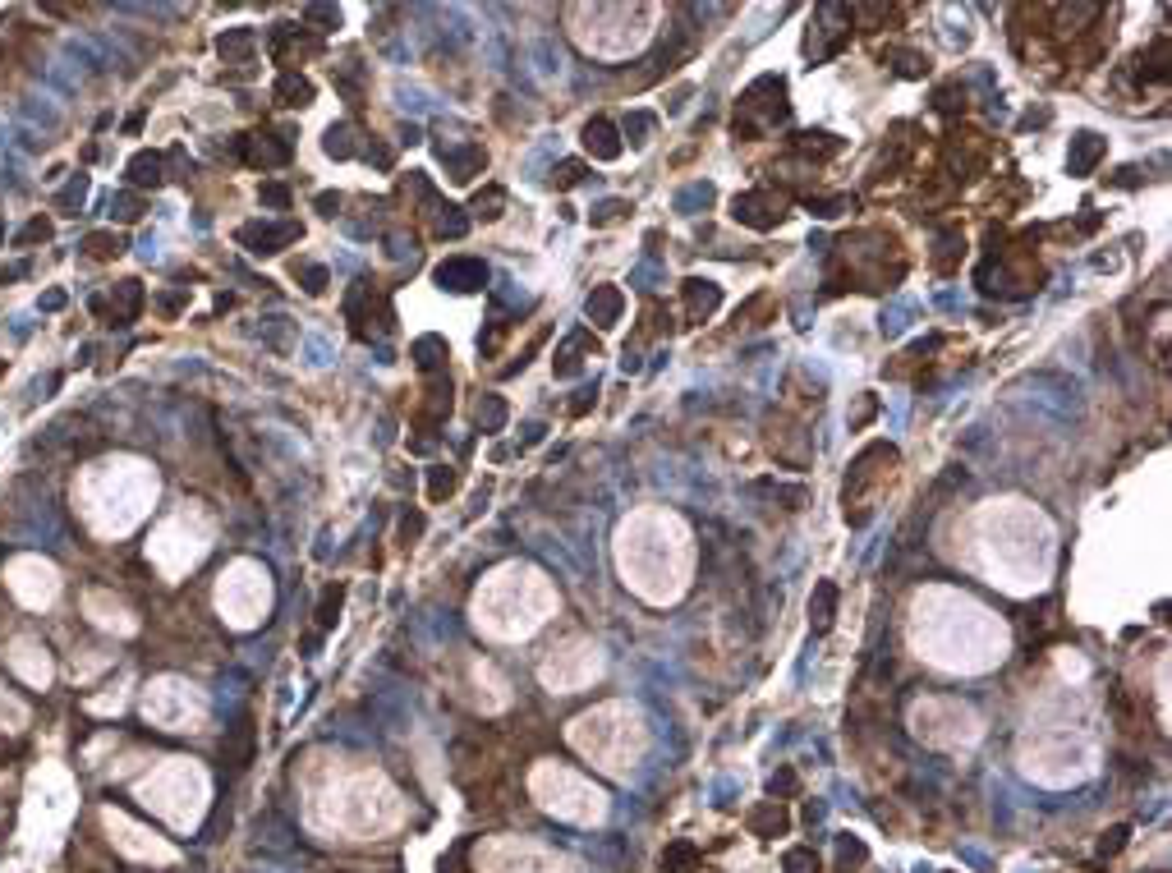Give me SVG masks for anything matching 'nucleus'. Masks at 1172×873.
I'll list each match as a JSON object with an SVG mask.
<instances>
[{
	"label": "nucleus",
	"mask_w": 1172,
	"mask_h": 873,
	"mask_svg": "<svg viewBox=\"0 0 1172 873\" xmlns=\"http://www.w3.org/2000/svg\"><path fill=\"white\" fill-rule=\"evenodd\" d=\"M786 111H791L786 106V83L777 74H763V79H754L745 88V97L736 106V138H759L763 129L782 125Z\"/></svg>",
	"instance_id": "nucleus-1"
},
{
	"label": "nucleus",
	"mask_w": 1172,
	"mask_h": 873,
	"mask_svg": "<svg viewBox=\"0 0 1172 873\" xmlns=\"http://www.w3.org/2000/svg\"><path fill=\"white\" fill-rule=\"evenodd\" d=\"M892 465H897V446L888 442H874L865 446V451L855 455L851 474H846V488H842V501H846V520L851 524H865L869 511H865V492L878 488L883 478L892 474Z\"/></svg>",
	"instance_id": "nucleus-2"
},
{
	"label": "nucleus",
	"mask_w": 1172,
	"mask_h": 873,
	"mask_svg": "<svg viewBox=\"0 0 1172 873\" xmlns=\"http://www.w3.org/2000/svg\"><path fill=\"white\" fill-rule=\"evenodd\" d=\"M102 823H106V832H111L115 851L138 855V860H171V846H166V841H157L148 828H138V823H129L125 814H115V809H106V814H102Z\"/></svg>",
	"instance_id": "nucleus-3"
},
{
	"label": "nucleus",
	"mask_w": 1172,
	"mask_h": 873,
	"mask_svg": "<svg viewBox=\"0 0 1172 873\" xmlns=\"http://www.w3.org/2000/svg\"><path fill=\"white\" fill-rule=\"evenodd\" d=\"M731 216H736L740 226H750V230H773L777 221L786 216V193H777V189H750V193H736V203H731Z\"/></svg>",
	"instance_id": "nucleus-4"
},
{
	"label": "nucleus",
	"mask_w": 1172,
	"mask_h": 873,
	"mask_svg": "<svg viewBox=\"0 0 1172 873\" xmlns=\"http://www.w3.org/2000/svg\"><path fill=\"white\" fill-rule=\"evenodd\" d=\"M299 235H304V230H299V221H281V226H239V235H235V239H239V244H244L249 253H262V258H267V253L290 249V244H295Z\"/></svg>",
	"instance_id": "nucleus-5"
},
{
	"label": "nucleus",
	"mask_w": 1172,
	"mask_h": 873,
	"mask_svg": "<svg viewBox=\"0 0 1172 873\" xmlns=\"http://www.w3.org/2000/svg\"><path fill=\"white\" fill-rule=\"evenodd\" d=\"M437 285L442 290H456V295H469V290H483L488 285V267L478 258H446L437 267Z\"/></svg>",
	"instance_id": "nucleus-6"
},
{
	"label": "nucleus",
	"mask_w": 1172,
	"mask_h": 873,
	"mask_svg": "<svg viewBox=\"0 0 1172 873\" xmlns=\"http://www.w3.org/2000/svg\"><path fill=\"white\" fill-rule=\"evenodd\" d=\"M313 51H318V37H308L304 28H295V23H276L272 28V56L281 65H295V60L313 56Z\"/></svg>",
	"instance_id": "nucleus-7"
},
{
	"label": "nucleus",
	"mask_w": 1172,
	"mask_h": 873,
	"mask_svg": "<svg viewBox=\"0 0 1172 873\" xmlns=\"http://www.w3.org/2000/svg\"><path fill=\"white\" fill-rule=\"evenodd\" d=\"M681 290H685V313H690V322L713 318L717 304H722V285L717 281H699V276H690Z\"/></svg>",
	"instance_id": "nucleus-8"
},
{
	"label": "nucleus",
	"mask_w": 1172,
	"mask_h": 873,
	"mask_svg": "<svg viewBox=\"0 0 1172 873\" xmlns=\"http://www.w3.org/2000/svg\"><path fill=\"white\" fill-rule=\"evenodd\" d=\"M244 161L249 166H285L290 161V143L276 134H253L244 138Z\"/></svg>",
	"instance_id": "nucleus-9"
},
{
	"label": "nucleus",
	"mask_w": 1172,
	"mask_h": 873,
	"mask_svg": "<svg viewBox=\"0 0 1172 873\" xmlns=\"http://www.w3.org/2000/svg\"><path fill=\"white\" fill-rule=\"evenodd\" d=\"M750 832L754 837H782L786 828H791V814H786V805L782 800H763V805H754L750 809Z\"/></svg>",
	"instance_id": "nucleus-10"
},
{
	"label": "nucleus",
	"mask_w": 1172,
	"mask_h": 873,
	"mask_svg": "<svg viewBox=\"0 0 1172 873\" xmlns=\"http://www.w3.org/2000/svg\"><path fill=\"white\" fill-rule=\"evenodd\" d=\"M832 621H837V584H832V579H819V584H814V598H809V625H814V635H828Z\"/></svg>",
	"instance_id": "nucleus-11"
},
{
	"label": "nucleus",
	"mask_w": 1172,
	"mask_h": 873,
	"mask_svg": "<svg viewBox=\"0 0 1172 873\" xmlns=\"http://www.w3.org/2000/svg\"><path fill=\"white\" fill-rule=\"evenodd\" d=\"M621 308H626V295H621L616 285H598V290L589 295V308H584V313H589L593 327H616Z\"/></svg>",
	"instance_id": "nucleus-12"
},
{
	"label": "nucleus",
	"mask_w": 1172,
	"mask_h": 873,
	"mask_svg": "<svg viewBox=\"0 0 1172 873\" xmlns=\"http://www.w3.org/2000/svg\"><path fill=\"white\" fill-rule=\"evenodd\" d=\"M442 161H446V171H451V180L469 184L474 175H483V166H488V152L478 148V143H465V148H456V152H442Z\"/></svg>",
	"instance_id": "nucleus-13"
},
{
	"label": "nucleus",
	"mask_w": 1172,
	"mask_h": 873,
	"mask_svg": "<svg viewBox=\"0 0 1172 873\" xmlns=\"http://www.w3.org/2000/svg\"><path fill=\"white\" fill-rule=\"evenodd\" d=\"M1104 152H1108V143L1099 134H1076V138H1071V152H1067L1071 175H1090L1094 166L1104 161Z\"/></svg>",
	"instance_id": "nucleus-14"
},
{
	"label": "nucleus",
	"mask_w": 1172,
	"mask_h": 873,
	"mask_svg": "<svg viewBox=\"0 0 1172 873\" xmlns=\"http://www.w3.org/2000/svg\"><path fill=\"white\" fill-rule=\"evenodd\" d=\"M584 148H589L598 161H616V157H621V138H616L612 120H603V115H598V120H589V125H584Z\"/></svg>",
	"instance_id": "nucleus-15"
},
{
	"label": "nucleus",
	"mask_w": 1172,
	"mask_h": 873,
	"mask_svg": "<svg viewBox=\"0 0 1172 873\" xmlns=\"http://www.w3.org/2000/svg\"><path fill=\"white\" fill-rule=\"evenodd\" d=\"M580 354H598V341H593V331H575V336H570V341L557 350V359H552L557 377H575V373H580Z\"/></svg>",
	"instance_id": "nucleus-16"
},
{
	"label": "nucleus",
	"mask_w": 1172,
	"mask_h": 873,
	"mask_svg": "<svg viewBox=\"0 0 1172 873\" xmlns=\"http://www.w3.org/2000/svg\"><path fill=\"white\" fill-rule=\"evenodd\" d=\"M791 148H796L800 157H809V161H828V157H837V152H842V138H837V134H823V129H809V134L791 138Z\"/></svg>",
	"instance_id": "nucleus-17"
},
{
	"label": "nucleus",
	"mask_w": 1172,
	"mask_h": 873,
	"mask_svg": "<svg viewBox=\"0 0 1172 873\" xmlns=\"http://www.w3.org/2000/svg\"><path fill=\"white\" fill-rule=\"evenodd\" d=\"M410 359H414V368H419V373L433 377L437 368H442V363L451 359V350H446L442 336H419V341L410 345Z\"/></svg>",
	"instance_id": "nucleus-18"
},
{
	"label": "nucleus",
	"mask_w": 1172,
	"mask_h": 873,
	"mask_svg": "<svg viewBox=\"0 0 1172 873\" xmlns=\"http://www.w3.org/2000/svg\"><path fill=\"white\" fill-rule=\"evenodd\" d=\"M161 171H166V157H161V152H138V157L129 161V184H134V189H157Z\"/></svg>",
	"instance_id": "nucleus-19"
},
{
	"label": "nucleus",
	"mask_w": 1172,
	"mask_h": 873,
	"mask_svg": "<svg viewBox=\"0 0 1172 873\" xmlns=\"http://www.w3.org/2000/svg\"><path fill=\"white\" fill-rule=\"evenodd\" d=\"M111 304H115L111 322H129V318H138V313H143V285H138V281H120V285L111 290Z\"/></svg>",
	"instance_id": "nucleus-20"
},
{
	"label": "nucleus",
	"mask_w": 1172,
	"mask_h": 873,
	"mask_svg": "<svg viewBox=\"0 0 1172 873\" xmlns=\"http://www.w3.org/2000/svg\"><path fill=\"white\" fill-rule=\"evenodd\" d=\"M276 102L281 106H308L313 102V83H308L304 74H295V69H285L281 79H276Z\"/></svg>",
	"instance_id": "nucleus-21"
},
{
	"label": "nucleus",
	"mask_w": 1172,
	"mask_h": 873,
	"mask_svg": "<svg viewBox=\"0 0 1172 873\" xmlns=\"http://www.w3.org/2000/svg\"><path fill=\"white\" fill-rule=\"evenodd\" d=\"M83 253H88L92 262H111L125 253V235H111V230H92L88 239H83Z\"/></svg>",
	"instance_id": "nucleus-22"
},
{
	"label": "nucleus",
	"mask_w": 1172,
	"mask_h": 873,
	"mask_svg": "<svg viewBox=\"0 0 1172 873\" xmlns=\"http://www.w3.org/2000/svg\"><path fill=\"white\" fill-rule=\"evenodd\" d=\"M695 869H699V851L690 841H672L662 851V873H695Z\"/></svg>",
	"instance_id": "nucleus-23"
},
{
	"label": "nucleus",
	"mask_w": 1172,
	"mask_h": 873,
	"mask_svg": "<svg viewBox=\"0 0 1172 873\" xmlns=\"http://www.w3.org/2000/svg\"><path fill=\"white\" fill-rule=\"evenodd\" d=\"M322 148H327V157H336V161L354 157V152H359V143H354V125H331L327 138H322Z\"/></svg>",
	"instance_id": "nucleus-24"
},
{
	"label": "nucleus",
	"mask_w": 1172,
	"mask_h": 873,
	"mask_svg": "<svg viewBox=\"0 0 1172 873\" xmlns=\"http://www.w3.org/2000/svg\"><path fill=\"white\" fill-rule=\"evenodd\" d=\"M1136 69H1140V79H1168V37H1159V42L1150 46V56H1140L1136 60Z\"/></svg>",
	"instance_id": "nucleus-25"
},
{
	"label": "nucleus",
	"mask_w": 1172,
	"mask_h": 873,
	"mask_svg": "<svg viewBox=\"0 0 1172 873\" xmlns=\"http://www.w3.org/2000/svg\"><path fill=\"white\" fill-rule=\"evenodd\" d=\"M966 253V239H961V230H952V235L938 239V253H934V272H956V258Z\"/></svg>",
	"instance_id": "nucleus-26"
},
{
	"label": "nucleus",
	"mask_w": 1172,
	"mask_h": 873,
	"mask_svg": "<svg viewBox=\"0 0 1172 873\" xmlns=\"http://www.w3.org/2000/svg\"><path fill=\"white\" fill-rule=\"evenodd\" d=\"M869 860V851H865V841H855V837H837V873H851V869H860V864Z\"/></svg>",
	"instance_id": "nucleus-27"
},
{
	"label": "nucleus",
	"mask_w": 1172,
	"mask_h": 873,
	"mask_svg": "<svg viewBox=\"0 0 1172 873\" xmlns=\"http://www.w3.org/2000/svg\"><path fill=\"white\" fill-rule=\"evenodd\" d=\"M501 207H506V189H501V184H488V189L474 198V212L483 216V221H497Z\"/></svg>",
	"instance_id": "nucleus-28"
},
{
	"label": "nucleus",
	"mask_w": 1172,
	"mask_h": 873,
	"mask_svg": "<svg viewBox=\"0 0 1172 873\" xmlns=\"http://www.w3.org/2000/svg\"><path fill=\"white\" fill-rule=\"evenodd\" d=\"M456 483H460V478H456V469H451V465H433V474H428V497L446 501L451 492H456Z\"/></svg>",
	"instance_id": "nucleus-29"
},
{
	"label": "nucleus",
	"mask_w": 1172,
	"mask_h": 873,
	"mask_svg": "<svg viewBox=\"0 0 1172 873\" xmlns=\"http://www.w3.org/2000/svg\"><path fill=\"white\" fill-rule=\"evenodd\" d=\"M501 423H506V405H501V396H483V400H478V428H483V432H497Z\"/></svg>",
	"instance_id": "nucleus-30"
},
{
	"label": "nucleus",
	"mask_w": 1172,
	"mask_h": 873,
	"mask_svg": "<svg viewBox=\"0 0 1172 873\" xmlns=\"http://www.w3.org/2000/svg\"><path fill=\"white\" fill-rule=\"evenodd\" d=\"M341 602H345L341 584H331V589L322 593V602H318V625H322V630H331V625H336V616H341Z\"/></svg>",
	"instance_id": "nucleus-31"
},
{
	"label": "nucleus",
	"mask_w": 1172,
	"mask_h": 873,
	"mask_svg": "<svg viewBox=\"0 0 1172 873\" xmlns=\"http://www.w3.org/2000/svg\"><path fill=\"white\" fill-rule=\"evenodd\" d=\"M782 869L786 873H819V855H814V846H796V851L782 855Z\"/></svg>",
	"instance_id": "nucleus-32"
},
{
	"label": "nucleus",
	"mask_w": 1172,
	"mask_h": 873,
	"mask_svg": "<svg viewBox=\"0 0 1172 873\" xmlns=\"http://www.w3.org/2000/svg\"><path fill=\"white\" fill-rule=\"evenodd\" d=\"M465 230H469V221L460 216V207L446 203V207H442V216H437V235H442V239H460Z\"/></svg>",
	"instance_id": "nucleus-33"
},
{
	"label": "nucleus",
	"mask_w": 1172,
	"mask_h": 873,
	"mask_svg": "<svg viewBox=\"0 0 1172 873\" xmlns=\"http://www.w3.org/2000/svg\"><path fill=\"white\" fill-rule=\"evenodd\" d=\"M217 51H221L226 60H230V56H249V51H253V33H249V28H235V33H226V37L217 42Z\"/></svg>",
	"instance_id": "nucleus-34"
},
{
	"label": "nucleus",
	"mask_w": 1172,
	"mask_h": 873,
	"mask_svg": "<svg viewBox=\"0 0 1172 873\" xmlns=\"http://www.w3.org/2000/svg\"><path fill=\"white\" fill-rule=\"evenodd\" d=\"M966 106V92L956 88V83H947V88H938L934 92V111H943V115H956Z\"/></svg>",
	"instance_id": "nucleus-35"
},
{
	"label": "nucleus",
	"mask_w": 1172,
	"mask_h": 873,
	"mask_svg": "<svg viewBox=\"0 0 1172 873\" xmlns=\"http://www.w3.org/2000/svg\"><path fill=\"white\" fill-rule=\"evenodd\" d=\"M46 239H51V221H46V216H33L19 235V249H33V244H46Z\"/></svg>",
	"instance_id": "nucleus-36"
},
{
	"label": "nucleus",
	"mask_w": 1172,
	"mask_h": 873,
	"mask_svg": "<svg viewBox=\"0 0 1172 873\" xmlns=\"http://www.w3.org/2000/svg\"><path fill=\"white\" fill-rule=\"evenodd\" d=\"M626 212H630V203H621V198H607V203L593 207V226H612V221H621Z\"/></svg>",
	"instance_id": "nucleus-37"
},
{
	"label": "nucleus",
	"mask_w": 1172,
	"mask_h": 873,
	"mask_svg": "<svg viewBox=\"0 0 1172 873\" xmlns=\"http://www.w3.org/2000/svg\"><path fill=\"white\" fill-rule=\"evenodd\" d=\"M892 60H897V69L906 74V79H920L924 69H929V60H924L920 51H892Z\"/></svg>",
	"instance_id": "nucleus-38"
},
{
	"label": "nucleus",
	"mask_w": 1172,
	"mask_h": 873,
	"mask_svg": "<svg viewBox=\"0 0 1172 873\" xmlns=\"http://www.w3.org/2000/svg\"><path fill=\"white\" fill-rule=\"evenodd\" d=\"M580 180H584V166H580V161H561L557 171H552V184H557V189H575Z\"/></svg>",
	"instance_id": "nucleus-39"
},
{
	"label": "nucleus",
	"mask_w": 1172,
	"mask_h": 873,
	"mask_svg": "<svg viewBox=\"0 0 1172 873\" xmlns=\"http://www.w3.org/2000/svg\"><path fill=\"white\" fill-rule=\"evenodd\" d=\"M1127 837H1131V828H1122V823H1117V828H1108L1104 837H1099V855H1117L1122 846H1127Z\"/></svg>",
	"instance_id": "nucleus-40"
},
{
	"label": "nucleus",
	"mask_w": 1172,
	"mask_h": 873,
	"mask_svg": "<svg viewBox=\"0 0 1172 873\" xmlns=\"http://www.w3.org/2000/svg\"><path fill=\"white\" fill-rule=\"evenodd\" d=\"M846 207H855L851 198H809V212L814 216H837V212H846Z\"/></svg>",
	"instance_id": "nucleus-41"
},
{
	"label": "nucleus",
	"mask_w": 1172,
	"mask_h": 873,
	"mask_svg": "<svg viewBox=\"0 0 1172 873\" xmlns=\"http://www.w3.org/2000/svg\"><path fill=\"white\" fill-rule=\"evenodd\" d=\"M626 134H635V138H630V143H649V138H644V134H653V115L635 111V115H630V120H626Z\"/></svg>",
	"instance_id": "nucleus-42"
},
{
	"label": "nucleus",
	"mask_w": 1172,
	"mask_h": 873,
	"mask_svg": "<svg viewBox=\"0 0 1172 873\" xmlns=\"http://www.w3.org/2000/svg\"><path fill=\"white\" fill-rule=\"evenodd\" d=\"M295 276H304L308 295H322V290H327V272H322V267H295Z\"/></svg>",
	"instance_id": "nucleus-43"
},
{
	"label": "nucleus",
	"mask_w": 1172,
	"mask_h": 873,
	"mask_svg": "<svg viewBox=\"0 0 1172 873\" xmlns=\"http://www.w3.org/2000/svg\"><path fill=\"white\" fill-rule=\"evenodd\" d=\"M768 308H773V295H759V299H750V304L740 308V313H736V322H754V318H763Z\"/></svg>",
	"instance_id": "nucleus-44"
},
{
	"label": "nucleus",
	"mask_w": 1172,
	"mask_h": 873,
	"mask_svg": "<svg viewBox=\"0 0 1172 873\" xmlns=\"http://www.w3.org/2000/svg\"><path fill=\"white\" fill-rule=\"evenodd\" d=\"M262 203L267 207H290V189H285V184H262Z\"/></svg>",
	"instance_id": "nucleus-45"
},
{
	"label": "nucleus",
	"mask_w": 1172,
	"mask_h": 873,
	"mask_svg": "<svg viewBox=\"0 0 1172 873\" xmlns=\"http://www.w3.org/2000/svg\"><path fill=\"white\" fill-rule=\"evenodd\" d=\"M796 772L791 768H777V777H773V795H796Z\"/></svg>",
	"instance_id": "nucleus-46"
},
{
	"label": "nucleus",
	"mask_w": 1172,
	"mask_h": 873,
	"mask_svg": "<svg viewBox=\"0 0 1172 873\" xmlns=\"http://www.w3.org/2000/svg\"><path fill=\"white\" fill-rule=\"evenodd\" d=\"M419 533H423V515H405V520H400V543L405 547H410Z\"/></svg>",
	"instance_id": "nucleus-47"
},
{
	"label": "nucleus",
	"mask_w": 1172,
	"mask_h": 873,
	"mask_svg": "<svg viewBox=\"0 0 1172 873\" xmlns=\"http://www.w3.org/2000/svg\"><path fill=\"white\" fill-rule=\"evenodd\" d=\"M115 216H120V221H138V216H143V203H138V198H115Z\"/></svg>",
	"instance_id": "nucleus-48"
},
{
	"label": "nucleus",
	"mask_w": 1172,
	"mask_h": 873,
	"mask_svg": "<svg viewBox=\"0 0 1172 873\" xmlns=\"http://www.w3.org/2000/svg\"><path fill=\"white\" fill-rule=\"evenodd\" d=\"M874 409H878V405H874V396H865V400H860V409H855V419H851V428H865V423H869V419H874Z\"/></svg>",
	"instance_id": "nucleus-49"
},
{
	"label": "nucleus",
	"mask_w": 1172,
	"mask_h": 873,
	"mask_svg": "<svg viewBox=\"0 0 1172 873\" xmlns=\"http://www.w3.org/2000/svg\"><path fill=\"white\" fill-rule=\"evenodd\" d=\"M318 212L322 216H336V212H341V198H336V193H318Z\"/></svg>",
	"instance_id": "nucleus-50"
},
{
	"label": "nucleus",
	"mask_w": 1172,
	"mask_h": 873,
	"mask_svg": "<svg viewBox=\"0 0 1172 873\" xmlns=\"http://www.w3.org/2000/svg\"><path fill=\"white\" fill-rule=\"evenodd\" d=\"M593 400H598V386H589V391H580V400L570 405V414H584V409H589Z\"/></svg>",
	"instance_id": "nucleus-51"
},
{
	"label": "nucleus",
	"mask_w": 1172,
	"mask_h": 873,
	"mask_svg": "<svg viewBox=\"0 0 1172 873\" xmlns=\"http://www.w3.org/2000/svg\"><path fill=\"white\" fill-rule=\"evenodd\" d=\"M308 23H341V10H308Z\"/></svg>",
	"instance_id": "nucleus-52"
}]
</instances>
